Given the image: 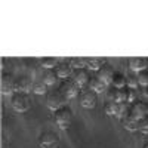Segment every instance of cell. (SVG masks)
Masks as SVG:
<instances>
[{"instance_id": "1", "label": "cell", "mask_w": 148, "mask_h": 148, "mask_svg": "<svg viewBox=\"0 0 148 148\" xmlns=\"http://www.w3.org/2000/svg\"><path fill=\"white\" fill-rule=\"evenodd\" d=\"M10 105L14 108L16 113H25V111L30 110L31 107V101L27 93H21V92H16L12 95L10 98Z\"/></svg>"}, {"instance_id": "2", "label": "cell", "mask_w": 148, "mask_h": 148, "mask_svg": "<svg viewBox=\"0 0 148 148\" xmlns=\"http://www.w3.org/2000/svg\"><path fill=\"white\" fill-rule=\"evenodd\" d=\"M65 96L61 93V90H51V92H47L46 95V105L49 110H52V111H58L59 108H62L65 107Z\"/></svg>"}, {"instance_id": "3", "label": "cell", "mask_w": 148, "mask_h": 148, "mask_svg": "<svg viewBox=\"0 0 148 148\" xmlns=\"http://www.w3.org/2000/svg\"><path fill=\"white\" fill-rule=\"evenodd\" d=\"M73 121V110L70 107H62L58 111H55V123L59 129L65 130Z\"/></svg>"}, {"instance_id": "4", "label": "cell", "mask_w": 148, "mask_h": 148, "mask_svg": "<svg viewBox=\"0 0 148 148\" xmlns=\"http://www.w3.org/2000/svg\"><path fill=\"white\" fill-rule=\"evenodd\" d=\"M16 77H14V74L10 73H3L2 74V80H0V89H2L3 95H14L16 93Z\"/></svg>"}, {"instance_id": "5", "label": "cell", "mask_w": 148, "mask_h": 148, "mask_svg": "<svg viewBox=\"0 0 148 148\" xmlns=\"http://www.w3.org/2000/svg\"><path fill=\"white\" fill-rule=\"evenodd\" d=\"M58 144H59V136L52 130H46L39 136L40 148H56Z\"/></svg>"}, {"instance_id": "6", "label": "cell", "mask_w": 148, "mask_h": 148, "mask_svg": "<svg viewBox=\"0 0 148 148\" xmlns=\"http://www.w3.org/2000/svg\"><path fill=\"white\" fill-rule=\"evenodd\" d=\"M59 90L65 96V99H73V98H76L80 92V88L74 83V80H64L59 86Z\"/></svg>"}, {"instance_id": "7", "label": "cell", "mask_w": 148, "mask_h": 148, "mask_svg": "<svg viewBox=\"0 0 148 148\" xmlns=\"http://www.w3.org/2000/svg\"><path fill=\"white\" fill-rule=\"evenodd\" d=\"M98 104V93L88 89V90H83L80 95V105L86 110H92L95 108Z\"/></svg>"}, {"instance_id": "8", "label": "cell", "mask_w": 148, "mask_h": 148, "mask_svg": "<svg viewBox=\"0 0 148 148\" xmlns=\"http://www.w3.org/2000/svg\"><path fill=\"white\" fill-rule=\"evenodd\" d=\"M129 114L139 121L144 116L148 114V104H145L144 101H135L133 104H130Z\"/></svg>"}, {"instance_id": "9", "label": "cell", "mask_w": 148, "mask_h": 148, "mask_svg": "<svg viewBox=\"0 0 148 148\" xmlns=\"http://www.w3.org/2000/svg\"><path fill=\"white\" fill-rule=\"evenodd\" d=\"M33 80L28 77V76H19L16 77V83H15V88H16V92H21V93H27L30 90H33Z\"/></svg>"}, {"instance_id": "10", "label": "cell", "mask_w": 148, "mask_h": 148, "mask_svg": "<svg viewBox=\"0 0 148 148\" xmlns=\"http://www.w3.org/2000/svg\"><path fill=\"white\" fill-rule=\"evenodd\" d=\"M96 76L99 77L102 82H105V83L108 84V83H113V79H114V76H116V71H114V68L111 67L110 64H104V65L99 68V71L96 73Z\"/></svg>"}, {"instance_id": "11", "label": "cell", "mask_w": 148, "mask_h": 148, "mask_svg": "<svg viewBox=\"0 0 148 148\" xmlns=\"http://www.w3.org/2000/svg\"><path fill=\"white\" fill-rule=\"evenodd\" d=\"M129 67L133 73H141L145 71L148 68V59L142 58V56H136V58H130L129 59Z\"/></svg>"}, {"instance_id": "12", "label": "cell", "mask_w": 148, "mask_h": 148, "mask_svg": "<svg viewBox=\"0 0 148 148\" xmlns=\"http://www.w3.org/2000/svg\"><path fill=\"white\" fill-rule=\"evenodd\" d=\"M73 80H74V83H76V84L79 86V88L82 89V88H84L86 84H89L90 76H89L88 70H86V68H83V70H77L76 73H74Z\"/></svg>"}, {"instance_id": "13", "label": "cell", "mask_w": 148, "mask_h": 148, "mask_svg": "<svg viewBox=\"0 0 148 148\" xmlns=\"http://www.w3.org/2000/svg\"><path fill=\"white\" fill-rule=\"evenodd\" d=\"M108 98H110V101H114V102H126V88L117 89L113 86L108 90Z\"/></svg>"}, {"instance_id": "14", "label": "cell", "mask_w": 148, "mask_h": 148, "mask_svg": "<svg viewBox=\"0 0 148 148\" xmlns=\"http://www.w3.org/2000/svg\"><path fill=\"white\" fill-rule=\"evenodd\" d=\"M89 89L96 92V93H102L107 89V83L102 82L98 76H92L90 80H89Z\"/></svg>"}, {"instance_id": "15", "label": "cell", "mask_w": 148, "mask_h": 148, "mask_svg": "<svg viewBox=\"0 0 148 148\" xmlns=\"http://www.w3.org/2000/svg\"><path fill=\"white\" fill-rule=\"evenodd\" d=\"M121 125H123V127H125L126 130H129V132L138 130V120L135 119V117H132L129 113L126 116L121 117Z\"/></svg>"}, {"instance_id": "16", "label": "cell", "mask_w": 148, "mask_h": 148, "mask_svg": "<svg viewBox=\"0 0 148 148\" xmlns=\"http://www.w3.org/2000/svg\"><path fill=\"white\" fill-rule=\"evenodd\" d=\"M73 73V67L70 65V62H59L56 65V74L59 79H68Z\"/></svg>"}, {"instance_id": "17", "label": "cell", "mask_w": 148, "mask_h": 148, "mask_svg": "<svg viewBox=\"0 0 148 148\" xmlns=\"http://www.w3.org/2000/svg\"><path fill=\"white\" fill-rule=\"evenodd\" d=\"M58 79H59L58 74H56V71H53V70H46L45 74H43V82L46 83V86H53Z\"/></svg>"}, {"instance_id": "18", "label": "cell", "mask_w": 148, "mask_h": 148, "mask_svg": "<svg viewBox=\"0 0 148 148\" xmlns=\"http://www.w3.org/2000/svg\"><path fill=\"white\" fill-rule=\"evenodd\" d=\"M70 65L74 68V70H83V68H86L88 67V59H84V58H79V56H76V58H71L70 59Z\"/></svg>"}, {"instance_id": "19", "label": "cell", "mask_w": 148, "mask_h": 148, "mask_svg": "<svg viewBox=\"0 0 148 148\" xmlns=\"http://www.w3.org/2000/svg\"><path fill=\"white\" fill-rule=\"evenodd\" d=\"M113 86L117 89H125L127 83H126V76L125 74H121V73H116V76L113 79Z\"/></svg>"}, {"instance_id": "20", "label": "cell", "mask_w": 148, "mask_h": 148, "mask_svg": "<svg viewBox=\"0 0 148 148\" xmlns=\"http://www.w3.org/2000/svg\"><path fill=\"white\" fill-rule=\"evenodd\" d=\"M105 64V61L104 59H99V58H90V59H88V68L90 70V71H99V68L102 67Z\"/></svg>"}, {"instance_id": "21", "label": "cell", "mask_w": 148, "mask_h": 148, "mask_svg": "<svg viewBox=\"0 0 148 148\" xmlns=\"http://www.w3.org/2000/svg\"><path fill=\"white\" fill-rule=\"evenodd\" d=\"M33 92L36 93V95H47V86H46V83L42 80H39V82H34V84H33Z\"/></svg>"}, {"instance_id": "22", "label": "cell", "mask_w": 148, "mask_h": 148, "mask_svg": "<svg viewBox=\"0 0 148 148\" xmlns=\"http://www.w3.org/2000/svg\"><path fill=\"white\" fill-rule=\"evenodd\" d=\"M117 108H119V104L114 102V101H108L104 107V113L107 116H117Z\"/></svg>"}, {"instance_id": "23", "label": "cell", "mask_w": 148, "mask_h": 148, "mask_svg": "<svg viewBox=\"0 0 148 148\" xmlns=\"http://www.w3.org/2000/svg\"><path fill=\"white\" fill-rule=\"evenodd\" d=\"M126 83H127V88L129 89H135L139 86V82H138V74L136 73H130L126 76Z\"/></svg>"}, {"instance_id": "24", "label": "cell", "mask_w": 148, "mask_h": 148, "mask_svg": "<svg viewBox=\"0 0 148 148\" xmlns=\"http://www.w3.org/2000/svg\"><path fill=\"white\" fill-rule=\"evenodd\" d=\"M40 62H42V65H43L45 68H47V70H52L53 67L58 65L56 58H51V56H45V58H42Z\"/></svg>"}, {"instance_id": "25", "label": "cell", "mask_w": 148, "mask_h": 148, "mask_svg": "<svg viewBox=\"0 0 148 148\" xmlns=\"http://www.w3.org/2000/svg\"><path fill=\"white\" fill-rule=\"evenodd\" d=\"M138 130L142 132L144 135H148V114L144 116V117L138 121Z\"/></svg>"}, {"instance_id": "26", "label": "cell", "mask_w": 148, "mask_h": 148, "mask_svg": "<svg viewBox=\"0 0 148 148\" xmlns=\"http://www.w3.org/2000/svg\"><path fill=\"white\" fill-rule=\"evenodd\" d=\"M138 82H139V86L147 88V86H148V70L138 73Z\"/></svg>"}, {"instance_id": "27", "label": "cell", "mask_w": 148, "mask_h": 148, "mask_svg": "<svg viewBox=\"0 0 148 148\" xmlns=\"http://www.w3.org/2000/svg\"><path fill=\"white\" fill-rule=\"evenodd\" d=\"M136 101V93H135V89H126V102L127 104H133Z\"/></svg>"}, {"instance_id": "28", "label": "cell", "mask_w": 148, "mask_h": 148, "mask_svg": "<svg viewBox=\"0 0 148 148\" xmlns=\"http://www.w3.org/2000/svg\"><path fill=\"white\" fill-rule=\"evenodd\" d=\"M145 95L148 96V86H147V88H145Z\"/></svg>"}, {"instance_id": "29", "label": "cell", "mask_w": 148, "mask_h": 148, "mask_svg": "<svg viewBox=\"0 0 148 148\" xmlns=\"http://www.w3.org/2000/svg\"><path fill=\"white\" fill-rule=\"evenodd\" d=\"M142 148H148V142H145V144H144V147H142Z\"/></svg>"}]
</instances>
